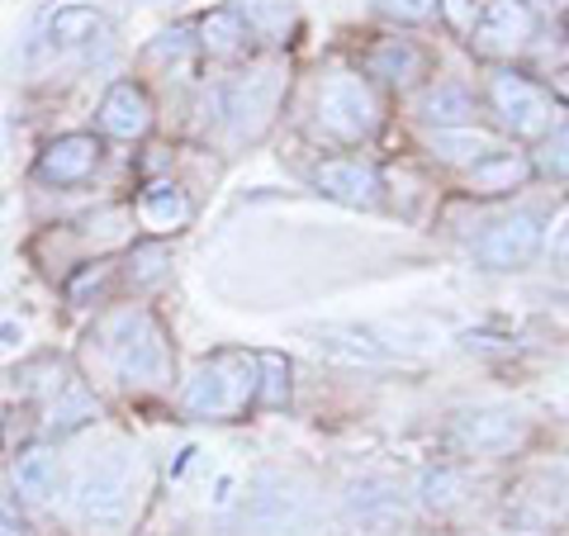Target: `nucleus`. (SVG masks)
I'll return each instance as SVG.
<instances>
[{
	"label": "nucleus",
	"mask_w": 569,
	"mask_h": 536,
	"mask_svg": "<svg viewBox=\"0 0 569 536\" xmlns=\"http://www.w3.org/2000/svg\"><path fill=\"white\" fill-rule=\"evenodd\" d=\"M138 504V466L133 456H100L81 470L77 489H71V517L86 527V532H100V536H114L129 527Z\"/></svg>",
	"instance_id": "obj_1"
},
{
	"label": "nucleus",
	"mask_w": 569,
	"mask_h": 536,
	"mask_svg": "<svg viewBox=\"0 0 569 536\" xmlns=\"http://www.w3.org/2000/svg\"><path fill=\"white\" fill-rule=\"evenodd\" d=\"M257 399V356L219 351L186 380L181 408L190 418H233Z\"/></svg>",
	"instance_id": "obj_2"
},
{
	"label": "nucleus",
	"mask_w": 569,
	"mask_h": 536,
	"mask_svg": "<svg viewBox=\"0 0 569 536\" xmlns=\"http://www.w3.org/2000/svg\"><path fill=\"white\" fill-rule=\"evenodd\" d=\"M104 343H110L114 370L129 385H167L171 375V351H167V332L148 309H123L110 318L104 328Z\"/></svg>",
	"instance_id": "obj_3"
},
{
	"label": "nucleus",
	"mask_w": 569,
	"mask_h": 536,
	"mask_svg": "<svg viewBox=\"0 0 569 536\" xmlns=\"http://www.w3.org/2000/svg\"><path fill=\"white\" fill-rule=\"evenodd\" d=\"M489 100H493V110L512 138H541V133H550V123H560L556 119L560 105L550 100L546 86L522 77V71H493Z\"/></svg>",
	"instance_id": "obj_4"
},
{
	"label": "nucleus",
	"mask_w": 569,
	"mask_h": 536,
	"mask_svg": "<svg viewBox=\"0 0 569 536\" xmlns=\"http://www.w3.org/2000/svg\"><path fill=\"white\" fill-rule=\"evenodd\" d=\"M318 123H323V133H332L337 142H361L376 133L380 110H376V96H370L366 77H351V71L328 77L323 91H318Z\"/></svg>",
	"instance_id": "obj_5"
},
{
	"label": "nucleus",
	"mask_w": 569,
	"mask_h": 536,
	"mask_svg": "<svg viewBox=\"0 0 569 536\" xmlns=\"http://www.w3.org/2000/svg\"><path fill=\"white\" fill-rule=\"evenodd\" d=\"M284 100V71L280 67H257L238 77L228 86V100H223V115H228V129H233L238 142H252L271 129V119Z\"/></svg>",
	"instance_id": "obj_6"
},
{
	"label": "nucleus",
	"mask_w": 569,
	"mask_h": 536,
	"mask_svg": "<svg viewBox=\"0 0 569 536\" xmlns=\"http://www.w3.org/2000/svg\"><path fill=\"white\" fill-rule=\"evenodd\" d=\"M242 517L266 536L295 532L299 523H305V494H299L290 479L261 470L252 485H242Z\"/></svg>",
	"instance_id": "obj_7"
},
{
	"label": "nucleus",
	"mask_w": 569,
	"mask_h": 536,
	"mask_svg": "<svg viewBox=\"0 0 569 536\" xmlns=\"http://www.w3.org/2000/svg\"><path fill=\"white\" fill-rule=\"evenodd\" d=\"M541 252V219L537 214H508L493 228H485V238L475 242V261L485 271H518Z\"/></svg>",
	"instance_id": "obj_8"
},
{
	"label": "nucleus",
	"mask_w": 569,
	"mask_h": 536,
	"mask_svg": "<svg viewBox=\"0 0 569 536\" xmlns=\"http://www.w3.org/2000/svg\"><path fill=\"white\" fill-rule=\"evenodd\" d=\"M531 39H537V10H531V0H489L475 14V29H470V43L479 52H518Z\"/></svg>",
	"instance_id": "obj_9"
},
{
	"label": "nucleus",
	"mask_w": 569,
	"mask_h": 536,
	"mask_svg": "<svg viewBox=\"0 0 569 536\" xmlns=\"http://www.w3.org/2000/svg\"><path fill=\"white\" fill-rule=\"evenodd\" d=\"M313 186L337 205L351 209H376L380 205V171L361 162V157H328V162L313 167Z\"/></svg>",
	"instance_id": "obj_10"
},
{
	"label": "nucleus",
	"mask_w": 569,
	"mask_h": 536,
	"mask_svg": "<svg viewBox=\"0 0 569 536\" xmlns=\"http://www.w3.org/2000/svg\"><path fill=\"white\" fill-rule=\"evenodd\" d=\"M96 167H100V138L96 133H62V138H52L39 157V181L81 186Z\"/></svg>",
	"instance_id": "obj_11"
},
{
	"label": "nucleus",
	"mask_w": 569,
	"mask_h": 536,
	"mask_svg": "<svg viewBox=\"0 0 569 536\" xmlns=\"http://www.w3.org/2000/svg\"><path fill=\"white\" fill-rule=\"evenodd\" d=\"M110 39V20L96 6H58L43 20V48L48 52H81Z\"/></svg>",
	"instance_id": "obj_12"
},
{
	"label": "nucleus",
	"mask_w": 569,
	"mask_h": 536,
	"mask_svg": "<svg viewBox=\"0 0 569 536\" xmlns=\"http://www.w3.org/2000/svg\"><path fill=\"white\" fill-rule=\"evenodd\" d=\"M527 437V423L512 414V408H479V414H466L456 423V441L466 451L479 456H493V451H508L512 441Z\"/></svg>",
	"instance_id": "obj_13"
},
{
	"label": "nucleus",
	"mask_w": 569,
	"mask_h": 536,
	"mask_svg": "<svg viewBox=\"0 0 569 536\" xmlns=\"http://www.w3.org/2000/svg\"><path fill=\"white\" fill-rule=\"evenodd\" d=\"M100 129L110 138H142L152 129V100L138 81H114L100 100Z\"/></svg>",
	"instance_id": "obj_14"
},
{
	"label": "nucleus",
	"mask_w": 569,
	"mask_h": 536,
	"mask_svg": "<svg viewBox=\"0 0 569 536\" xmlns=\"http://www.w3.org/2000/svg\"><path fill=\"white\" fill-rule=\"evenodd\" d=\"M366 71L380 77L385 86H395V91H408L418 77H427V52L408 39H385L366 52Z\"/></svg>",
	"instance_id": "obj_15"
},
{
	"label": "nucleus",
	"mask_w": 569,
	"mask_h": 536,
	"mask_svg": "<svg viewBox=\"0 0 569 536\" xmlns=\"http://www.w3.org/2000/svg\"><path fill=\"white\" fill-rule=\"evenodd\" d=\"M138 219L152 234H176V228L190 224V195L176 181H152L138 195Z\"/></svg>",
	"instance_id": "obj_16"
},
{
	"label": "nucleus",
	"mask_w": 569,
	"mask_h": 536,
	"mask_svg": "<svg viewBox=\"0 0 569 536\" xmlns=\"http://www.w3.org/2000/svg\"><path fill=\"white\" fill-rule=\"evenodd\" d=\"M194 48H204L209 58H238V52L252 43V29L242 24V14L233 6H219V10H209L200 24H194Z\"/></svg>",
	"instance_id": "obj_17"
},
{
	"label": "nucleus",
	"mask_w": 569,
	"mask_h": 536,
	"mask_svg": "<svg viewBox=\"0 0 569 536\" xmlns=\"http://www.w3.org/2000/svg\"><path fill=\"white\" fill-rule=\"evenodd\" d=\"M62 485V466L48 446H29V451L14 456V489H20L29 504H48Z\"/></svg>",
	"instance_id": "obj_18"
},
{
	"label": "nucleus",
	"mask_w": 569,
	"mask_h": 536,
	"mask_svg": "<svg viewBox=\"0 0 569 536\" xmlns=\"http://www.w3.org/2000/svg\"><path fill=\"white\" fill-rule=\"evenodd\" d=\"M418 115H422L427 129H456V123L475 119V96L460 81H437V86H427L422 91Z\"/></svg>",
	"instance_id": "obj_19"
},
{
	"label": "nucleus",
	"mask_w": 569,
	"mask_h": 536,
	"mask_svg": "<svg viewBox=\"0 0 569 536\" xmlns=\"http://www.w3.org/2000/svg\"><path fill=\"white\" fill-rule=\"evenodd\" d=\"M531 176V162L522 152H489V157H479V162H470V186L479 195H508V190H518L522 181Z\"/></svg>",
	"instance_id": "obj_20"
},
{
	"label": "nucleus",
	"mask_w": 569,
	"mask_h": 536,
	"mask_svg": "<svg viewBox=\"0 0 569 536\" xmlns=\"http://www.w3.org/2000/svg\"><path fill=\"white\" fill-rule=\"evenodd\" d=\"M427 148H432L441 162H479V157L498 152V138L485 129H470V123H456V129H427Z\"/></svg>",
	"instance_id": "obj_21"
},
{
	"label": "nucleus",
	"mask_w": 569,
	"mask_h": 536,
	"mask_svg": "<svg viewBox=\"0 0 569 536\" xmlns=\"http://www.w3.org/2000/svg\"><path fill=\"white\" fill-rule=\"evenodd\" d=\"M233 10L242 14V24L252 29V39H280L295 20L290 0H242V6H233Z\"/></svg>",
	"instance_id": "obj_22"
},
{
	"label": "nucleus",
	"mask_w": 569,
	"mask_h": 536,
	"mask_svg": "<svg viewBox=\"0 0 569 536\" xmlns=\"http://www.w3.org/2000/svg\"><path fill=\"white\" fill-rule=\"evenodd\" d=\"M261 408H284L290 404V361L276 351H261L257 356V399Z\"/></svg>",
	"instance_id": "obj_23"
},
{
	"label": "nucleus",
	"mask_w": 569,
	"mask_h": 536,
	"mask_svg": "<svg viewBox=\"0 0 569 536\" xmlns=\"http://www.w3.org/2000/svg\"><path fill=\"white\" fill-rule=\"evenodd\" d=\"M351 513L361 517L366 527H376V523H389V517H403V508H399V494L395 489H376V485H356L351 489Z\"/></svg>",
	"instance_id": "obj_24"
},
{
	"label": "nucleus",
	"mask_w": 569,
	"mask_h": 536,
	"mask_svg": "<svg viewBox=\"0 0 569 536\" xmlns=\"http://www.w3.org/2000/svg\"><path fill=\"white\" fill-rule=\"evenodd\" d=\"M460 498H466V475H460V470L441 466V470H432V475L422 479V504L432 508V513H447V508H456Z\"/></svg>",
	"instance_id": "obj_25"
},
{
	"label": "nucleus",
	"mask_w": 569,
	"mask_h": 536,
	"mask_svg": "<svg viewBox=\"0 0 569 536\" xmlns=\"http://www.w3.org/2000/svg\"><path fill=\"white\" fill-rule=\"evenodd\" d=\"M318 351H328V356H342V361H366V366H380V361H389L385 356V347H376L370 337L361 332V337H337V332H318Z\"/></svg>",
	"instance_id": "obj_26"
},
{
	"label": "nucleus",
	"mask_w": 569,
	"mask_h": 536,
	"mask_svg": "<svg viewBox=\"0 0 569 536\" xmlns=\"http://www.w3.org/2000/svg\"><path fill=\"white\" fill-rule=\"evenodd\" d=\"M86 418H96V399L86 395L81 385H67V399H58L52 404V427H58V433H71V427H81Z\"/></svg>",
	"instance_id": "obj_27"
},
{
	"label": "nucleus",
	"mask_w": 569,
	"mask_h": 536,
	"mask_svg": "<svg viewBox=\"0 0 569 536\" xmlns=\"http://www.w3.org/2000/svg\"><path fill=\"white\" fill-rule=\"evenodd\" d=\"M376 10L385 20H399V24H422L427 14L437 10V0H376Z\"/></svg>",
	"instance_id": "obj_28"
},
{
	"label": "nucleus",
	"mask_w": 569,
	"mask_h": 536,
	"mask_svg": "<svg viewBox=\"0 0 569 536\" xmlns=\"http://www.w3.org/2000/svg\"><path fill=\"white\" fill-rule=\"evenodd\" d=\"M437 10L447 14V24L456 29V33H470L475 29V0H437Z\"/></svg>",
	"instance_id": "obj_29"
},
{
	"label": "nucleus",
	"mask_w": 569,
	"mask_h": 536,
	"mask_svg": "<svg viewBox=\"0 0 569 536\" xmlns=\"http://www.w3.org/2000/svg\"><path fill=\"white\" fill-rule=\"evenodd\" d=\"M20 343H24V324L20 318H10V314H0V356H10Z\"/></svg>",
	"instance_id": "obj_30"
},
{
	"label": "nucleus",
	"mask_w": 569,
	"mask_h": 536,
	"mask_svg": "<svg viewBox=\"0 0 569 536\" xmlns=\"http://www.w3.org/2000/svg\"><path fill=\"white\" fill-rule=\"evenodd\" d=\"M233 504H238V475H219V485H213L209 508H233Z\"/></svg>",
	"instance_id": "obj_31"
},
{
	"label": "nucleus",
	"mask_w": 569,
	"mask_h": 536,
	"mask_svg": "<svg viewBox=\"0 0 569 536\" xmlns=\"http://www.w3.org/2000/svg\"><path fill=\"white\" fill-rule=\"evenodd\" d=\"M0 536H24V523H14V517L0 513Z\"/></svg>",
	"instance_id": "obj_32"
},
{
	"label": "nucleus",
	"mask_w": 569,
	"mask_h": 536,
	"mask_svg": "<svg viewBox=\"0 0 569 536\" xmlns=\"http://www.w3.org/2000/svg\"><path fill=\"white\" fill-rule=\"evenodd\" d=\"M0 423H6V399H0Z\"/></svg>",
	"instance_id": "obj_33"
}]
</instances>
